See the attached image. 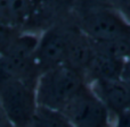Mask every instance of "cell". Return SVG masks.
I'll list each match as a JSON object with an SVG mask.
<instances>
[{
  "label": "cell",
  "mask_w": 130,
  "mask_h": 127,
  "mask_svg": "<svg viewBox=\"0 0 130 127\" xmlns=\"http://www.w3.org/2000/svg\"><path fill=\"white\" fill-rule=\"evenodd\" d=\"M71 19L92 41L130 39V24L104 0H74Z\"/></svg>",
  "instance_id": "cell-1"
},
{
  "label": "cell",
  "mask_w": 130,
  "mask_h": 127,
  "mask_svg": "<svg viewBox=\"0 0 130 127\" xmlns=\"http://www.w3.org/2000/svg\"><path fill=\"white\" fill-rule=\"evenodd\" d=\"M37 86L10 74L0 64V106L14 127H29L39 108Z\"/></svg>",
  "instance_id": "cell-2"
},
{
  "label": "cell",
  "mask_w": 130,
  "mask_h": 127,
  "mask_svg": "<svg viewBox=\"0 0 130 127\" xmlns=\"http://www.w3.org/2000/svg\"><path fill=\"white\" fill-rule=\"evenodd\" d=\"M86 84L88 83L85 75L67 66L45 71L37 86L39 107L62 111Z\"/></svg>",
  "instance_id": "cell-3"
},
{
  "label": "cell",
  "mask_w": 130,
  "mask_h": 127,
  "mask_svg": "<svg viewBox=\"0 0 130 127\" xmlns=\"http://www.w3.org/2000/svg\"><path fill=\"white\" fill-rule=\"evenodd\" d=\"M48 0H0V22L26 33H42L49 27Z\"/></svg>",
  "instance_id": "cell-4"
},
{
  "label": "cell",
  "mask_w": 130,
  "mask_h": 127,
  "mask_svg": "<svg viewBox=\"0 0 130 127\" xmlns=\"http://www.w3.org/2000/svg\"><path fill=\"white\" fill-rule=\"evenodd\" d=\"M73 127H111V114L89 84H86L62 110Z\"/></svg>",
  "instance_id": "cell-5"
},
{
  "label": "cell",
  "mask_w": 130,
  "mask_h": 127,
  "mask_svg": "<svg viewBox=\"0 0 130 127\" xmlns=\"http://www.w3.org/2000/svg\"><path fill=\"white\" fill-rule=\"evenodd\" d=\"M74 25L71 18H69L41 33L36 51V60L41 74L65 65Z\"/></svg>",
  "instance_id": "cell-6"
},
{
  "label": "cell",
  "mask_w": 130,
  "mask_h": 127,
  "mask_svg": "<svg viewBox=\"0 0 130 127\" xmlns=\"http://www.w3.org/2000/svg\"><path fill=\"white\" fill-rule=\"evenodd\" d=\"M90 86L105 105L111 116L117 117L130 110V87L121 78L97 81Z\"/></svg>",
  "instance_id": "cell-7"
},
{
  "label": "cell",
  "mask_w": 130,
  "mask_h": 127,
  "mask_svg": "<svg viewBox=\"0 0 130 127\" xmlns=\"http://www.w3.org/2000/svg\"><path fill=\"white\" fill-rule=\"evenodd\" d=\"M94 52L95 49L92 40L88 38L76 25H74L64 66L83 74L86 77V71L92 59Z\"/></svg>",
  "instance_id": "cell-8"
},
{
  "label": "cell",
  "mask_w": 130,
  "mask_h": 127,
  "mask_svg": "<svg viewBox=\"0 0 130 127\" xmlns=\"http://www.w3.org/2000/svg\"><path fill=\"white\" fill-rule=\"evenodd\" d=\"M124 63L126 60L115 58L95 49L92 59L86 71V81L90 85L97 81L121 78Z\"/></svg>",
  "instance_id": "cell-9"
},
{
  "label": "cell",
  "mask_w": 130,
  "mask_h": 127,
  "mask_svg": "<svg viewBox=\"0 0 130 127\" xmlns=\"http://www.w3.org/2000/svg\"><path fill=\"white\" fill-rule=\"evenodd\" d=\"M29 127H73L61 111L39 107Z\"/></svg>",
  "instance_id": "cell-10"
},
{
  "label": "cell",
  "mask_w": 130,
  "mask_h": 127,
  "mask_svg": "<svg viewBox=\"0 0 130 127\" xmlns=\"http://www.w3.org/2000/svg\"><path fill=\"white\" fill-rule=\"evenodd\" d=\"M22 33V31L13 29L0 22V56L5 55L10 49V47L16 42Z\"/></svg>",
  "instance_id": "cell-11"
},
{
  "label": "cell",
  "mask_w": 130,
  "mask_h": 127,
  "mask_svg": "<svg viewBox=\"0 0 130 127\" xmlns=\"http://www.w3.org/2000/svg\"><path fill=\"white\" fill-rule=\"evenodd\" d=\"M113 127H130V110L118 115Z\"/></svg>",
  "instance_id": "cell-12"
},
{
  "label": "cell",
  "mask_w": 130,
  "mask_h": 127,
  "mask_svg": "<svg viewBox=\"0 0 130 127\" xmlns=\"http://www.w3.org/2000/svg\"><path fill=\"white\" fill-rule=\"evenodd\" d=\"M121 80L130 87V58L127 59L126 63H124L122 74H121Z\"/></svg>",
  "instance_id": "cell-13"
},
{
  "label": "cell",
  "mask_w": 130,
  "mask_h": 127,
  "mask_svg": "<svg viewBox=\"0 0 130 127\" xmlns=\"http://www.w3.org/2000/svg\"><path fill=\"white\" fill-rule=\"evenodd\" d=\"M0 127H14L13 124L9 121V119L7 118V116L5 115L1 106H0Z\"/></svg>",
  "instance_id": "cell-14"
}]
</instances>
